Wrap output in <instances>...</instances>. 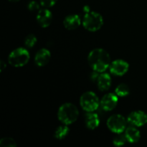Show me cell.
I'll return each mask as SVG.
<instances>
[{"mask_svg": "<svg viewBox=\"0 0 147 147\" xmlns=\"http://www.w3.org/2000/svg\"><path fill=\"white\" fill-rule=\"evenodd\" d=\"M57 0H40V5L45 8H50L56 4Z\"/></svg>", "mask_w": 147, "mask_h": 147, "instance_id": "21", "label": "cell"}, {"mask_svg": "<svg viewBox=\"0 0 147 147\" xmlns=\"http://www.w3.org/2000/svg\"><path fill=\"white\" fill-rule=\"evenodd\" d=\"M111 82L110 75L106 73H101L99 75L97 79L98 88L101 91H106L110 88L111 86Z\"/></svg>", "mask_w": 147, "mask_h": 147, "instance_id": "14", "label": "cell"}, {"mask_svg": "<svg viewBox=\"0 0 147 147\" xmlns=\"http://www.w3.org/2000/svg\"><path fill=\"white\" fill-rule=\"evenodd\" d=\"M115 92H116V94L119 97H126L129 96L130 93V88L128 85L121 83L116 88Z\"/></svg>", "mask_w": 147, "mask_h": 147, "instance_id": "17", "label": "cell"}, {"mask_svg": "<svg viewBox=\"0 0 147 147\" xmlns=\"http://www.w3.org/2000/svg\"><path fill=\"white\" fill-rule=\"evenodd\" d=\"M36 20L40 27L46 28L51 24L53 20V14L47 8L41 9L37 12Z\"/></svg>", "mask_w": 147, "mask_h": 147, "instance_id": "10", "label": "cell"}, {"mask_svg": "<svg viewBox=\"0 0 147 147\" xmlns=\"http://www.w3.org/2000/svg\"><path fill=\"white\" fill-rule=\"evenodd\" d=\"M125 136L128 142L131 144L137 143L141 138V133L136 126H129L125 130Z\"/></svg>", "mask_w": 147, "mask_h": 147, "instance_id": "13", "label": "cell"}, {"mask_svg": "<svg viewBox=\"0 0 147 147\" xmlns=\"http://www.w3.org/2000/svg\"><path fill=\"white\" fill-rule=\"evenodd\" d=\"M30 53L23 47H18L13 50L8 57V63L15 67H23L30 60Z\"/></svg>", "mask_w": 147, "mask_h": 147, "instance_id": "3", "label": "cell"}, {"mask_svg": "<svg viewBox=\"0 0 147 147\" xmlns=\"http://www.w3.org/2000/svg\"><path fill=\"white\" fill-rule=\"evenodd\" d=\"M69 132H70V129L68 128L67 125H62L56 129L54 133V137L58 140H62L68 135Z\"/></svg>", "mask_w": 147, "mask_h": 147, "instance_id": "16", "label": "cell"}, {"mask_svg": "<svg viewBox=\"0 0 147 147\" xmlns=\"http://www.w3.org/2000/svg\"><path fill=\"white\" fill-rule=\"evenodd\" d=\"M27 8L31 11H36L40 10V4L36 1H31L29 2Z\"/></svg>", "mask_w": 147, "mask_h": 147, "instance_id": "22", "label": "cell"}, {"mask_svg": "<svg viewBox=\"0 0 147 147\" xmlns=\"http://www.w3.org/2000/svg\"><path fill=\"white\" fill-rule=\"evenodd\" d=\"M9 1H11V2H17V1H19L20 0H9Z\"/></svg>", "mask_w": 147, "mask_h": 147, "instance_id": "25", "label": "cell"}, {"mask_svg": "<svg viewBox=\"0 0 147 147\" xmlns=\"http://www.w3.org/2000/svg\"><path fill=\"white\" fill-rule=\"evenodd\" d=\"M86 127L90 130H94L100 124V119L98 116L93 112H88L85 119Z\"/></svg>", "mask_w": 147, "mask_h": 147, "instance_id": "15", "label": "cell"}, {"mask_svg": "<svg viewBox=\"0 0 147 147\" xmlns=\"http://www.w3.org/2000/svg\"><path fill=\"white\" fill-rule=\"evenodd\" d=\"M83 11L85 12V14L90 12V7H89L88 6H85V7H83Z\"/></svg>", "mask_w": 147, "mask_h": 147, "instance_id": "24", "label": "cell"}, {"mask_svg": "<svg viewBox=\"0 0 147 147\" xmlns=\"http://www.w3.org/2000/svg\"><path fill=\"white\" fill-rule=\"evenodd\" d=\"M127 121L132 126L141 127L147 123V114L142 111H133L128 116Z\"/></svg>", "mask_w": 147, "mask_h": 147, "instance_id": "8", "label": "cell"}, {"mask_svg": "<svg viewBox=\"0 0 147 147\" xmlns=\"http://www.w3.org/2000/svg\"><path fill=\"white\" fill-rule=\"evenodd\" d=\"M118 96L114 93H108L101 98L100 105L102 109L106 111H111L116 107L118 104Z\"/></svg>", "mask_w": 147, "mask_h": 147, "instance_id": "9", "label": "cell"}, {"mask_svg": "<svg viewBox=\"0 0 147 147\" xmlns=\"http://www.w3.org/2000/svg\"><path fill=\"white\" fill-rule=\"evenodd\" d=\"M80 17L78 14H70L67 16L63 21L65 28L68 30H76L80 25Z\"/></svg>", "mask_w": 147, "mask_h": 147, "instance_id": "12", "label": "cell"}, {"mask_svg": "<svg viewBox=\"0 0 147 147\" xmlns=\"http://www.w3.org/2000/svg\"><path fill=\"white\" fill-rule=\"evenodd\" d=\"M0 146L1 147H16L17 143L12 138L4 137L0 140Z\"/></svg>", "mask_w": 147, "mask_h": 147, "instance_id": "18", "label": "cell"}, {"mask_svg": "<svg viewBox=\"0 0 147 147\" xmlns=\"http://www.w3.org/2000/svg\"><path fill=\"white\" fill-rule=\"evenodd\" d=\"M80 105L87 112H94L100 105V100L93 92L88 91L83 93L80 98Z\"/></svg>", "mask_w": 147, "mask_h": 147, "instance_id": "5", "label": "cell"}, {"mask_svg": "<svg viewBox=\"0 0 147 147\" xmlns=\"http://www.w3.org/2000/svg\"><path fill=\"white\" fill-rule=\"evenodd\" d=\"M103 24V19L101 14L96 11L85 14L83 20V25L85 29L90 32H96L100 30Z\"/></svg>", "mask_w": 147, "mask_h": 147, "instance_id": "4", "label": "cell"}, {"mask_svg": "<svg viewBox=\"0 0 147 147\" xmlns=\"http://www.w3.org/2000/svg\"><path fill=\"white\" fill-rule=\"evenodd\" d=\"M129 69V64L123 60H116L111 63L109 70L111 74L122 76L126 74Z\"/></svg>", "mask_w": 147, "mask_h": 147, "instance_id": "7", "label": "cell"}, {"mask_svg": "<svg viewBox=\"0 0 147 147\" xmlns=\"http://www.w3.org/2000/svg\"><path fill=\"white\" fill-rule=\"evenodd\" d=\"M37 42V39L36 36L33 34H30L24 39V45L28 48H32L36 45Z\"/></svg>", "mask_w": 147, "mask_h": 147, "instance_id": "19", "label": "cell"}, {"mask_svg": "<svg viewBox=\"0 0 147 147\" xmlns=\"http://www.w3.org/2000/svg\"><path fill=\"white\" fill-rule=\"evenodd\" d=\"M126 141L127 140H126V136H125V134L123 135L121 133L118 134L117 136H115V137L113 138V144L114 146H121L125 144Z\"/></svg>", "mask_w": 147, "mask_h": 147, "instance_id": "20", "label": "cell"}, {"mask_svg": "<svg viewBox=\"0 0 147 147\" xmlns=\"http://www.w3.org/2000/svg\"><path fill=\"white\" fill-rule=\"evenodd\" d=\"M79 116V111L74 104L65 103L62 105L57 111V118L63 124L70 125L76 121Z\"/></svg>", "mask_w": 147, "mask_h": 147, "instance_id": "2", "label": "cell"}, {"mask_svg": "<svg viewBox=\"0 0 147 147\" xmlns=\"http://www.w3.org/2000/svg\"><path fill=\"white\" fill-rule=\"evenodd\" d=\"M51 58V53L48 50L42 48L39 50L34 57L35 64L39 67H43L46 65Z\"/></svg>", "mask_w": 147, "mask_h": 147, "instance_id": "11", "label": "cell"}, {"mask_svg": "<svg viewBox=\"0 0 147 147\" xmlns=\"http://www.w3.org/2000/svg\"><path fill=\"white\" fill-rule=\"evenodd\" d=\"M89 65L94 71L103 73L111 65V57L106 50L102 48H96L90 51L88 56Z\"/></svg>", "mask_w": 147, "mask_h": 147, "instance_id": "1", "label": "cell"}, {"mask_svg": "<svg viewBox=\"0 0 147 147\" xmlns=\"http://www.w3.org/2000/svg\"><path fill=\"white\" fill-rule=\"evenodd\" d=\"M6 67H7V64L5 63V62L4 60H1L0 61V72L1 73L6 68Z\"/></svg>", "mask_w": 147, "mask_h": 147, "instance_id": "23", "label": "cell"}, {"mask_svg": "<svg viewBox=\"0 0 147 147\" xmlns=\"http://www.w3.org/2000/svg\"><path fill=\"white\" fill-rule=\"evenodd\" d=\"M106 124L111 131L118 134L126 130V120L121 115L114 114L109 118Z\"/></svg>", "mask_w": 147, "mask_h": 147, "instance_id": "6", "label": "cell"}]
</instances>
